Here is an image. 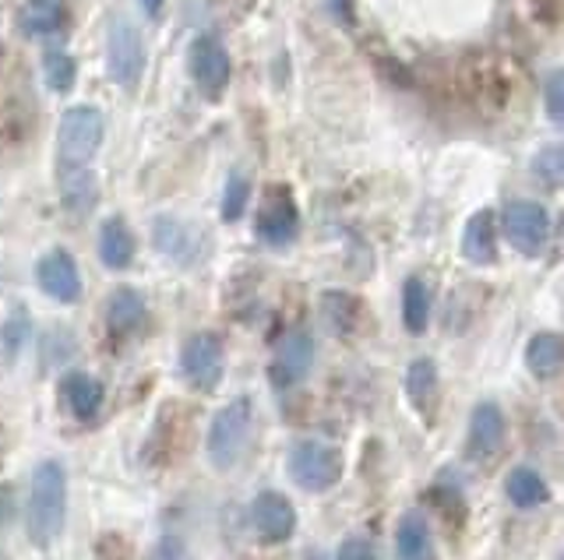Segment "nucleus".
<instances>
[{
	"label": "nucleus",
	"instance_id": "obj_1",
	"mask_svg": "<svg viewBox=\"0 0 564 560\" xmlns=\"http://www.w3.org/2000/svg\"><path fill=\"white\" fill-rule=\"evenodd\" d=\"M67 521V469L57 459H43L32 469L29 501H25V532L29 542L50 550L61 539Z\"/></svg>",
	"mask_w": 564,
	"mask_h": 560
},
{
	"label": "nucleus",
	"instance_id": "obj_2",
	"mask_svg": "<svg viewBox=\"0 0 564 560\" xmlns=\"http://www.w3.org/2000/svg\"><path fill=\"white\" fill-rule=\"evenodd\" d=\"M251 430H254V402L247 395H240L212 416L208 433H205L208 462L219 472L237 469L243 462L247 448H251Z\"/></svg>",
	"mask_w": 564,
	"mask_h": 560
},
{
	"label": "nucleus",
	"instance_id": "obj_3",
	"mask_svg": "<svg viewBox=\"0 0 564 560\" xmlns=\"http://www.w3.org/2000/svg\"><path fill=\"white\" fill-rule=\"evenodd\" d=\"M286 469H290V480L300 490H307V494H325V490H332L343 480L346 459L335 444L304 437V441H293V448L286 454Z\"/></svg>",
	"mask_w": 564,
	"mask_h": 560
},
{
	"label": "nucleus",
	"instance_id": "obj_4",
	"mask_svg": "<svg viewBox=\"0 0 564 560\" xmlns=\"http://www.w3.org/2000/svg\"><path fill=\"white\" fill-rule=\"evenodd\" d=\"M106 138L99 107H70L57 124V166H93Z\"/></svg>",
	"mask_w": 564,
	"mask_h": 560
},
{
	"label": "nucleus",
	"instance_id": "obj_5",
	"mask_svg": "<svg viewBox=\"0 0 564 560\" xmlns=\"http://www.w3.org/2000/svg\"><path fill=\"white\" fill-rule=\"evenodd\" d=\"M314 356H317V345L311 339V331H304V328L286 331V336H282L272 349L269 384L275 392H290V388H296V384H304L311 366H314Z\"/></svg>",
	"mask_w": 564,
	"mask_h": 560
},
{
	"label": "nucleus",
	"instance_id": "obj_6",
	"mask_svg": "<svg viewBox=\"0 0 564 560\" xmlns=\"http://www.w3.org/2000/svg\"><path fill=\"white\" fill-rule=\"evenodd\" d=\"M141 72H145V46H141L134 22L113 19L110 32H106V75L120 89H134Z\"/></svg>",
	"mask_w": 564,
	"mask_h": 560
},
{
	"label": "nucleus",
	"instance_id": "obj_7",
	"mask_svg": "<svg viewBox=\"0 0 564 560\" xmlns=\"http://www.w3.org/2000/svg\"><path fill=\"white\" fill-rule=\"evenodd\" d=\"M296 504L279 494V490H261V494L251 501L247 507V525H251V532L269 542V547H282V542H290L296 536Z\"/></svg>",
	"mask_w": 564,
	"mask_h": 560
},
{
	"label": "nucleus",
	"instance_id": "obj_8",
	"mask_svg": "<svg viewBox=\"0 0 564 560\" xmlns=\"http://www.w3.org/2000/svg\"><path fill=\"white\" fill-rule=\"evenodd\" d=\"M181 374L191 388L198 392H216L226 374V349L223 339L212 331H198L191 336L181 349Z\"/></svg>",
	"mask_w": 564,
	"mask_h": 560
},
{
	"label": "nucleus",
	"instance_id": "obj_9",
	"mask_svg": "<svg viewBox=\"0 0 564 560\" xmlns=\"http://www.w3.org/2000/svg\"><path fill=\"white\" fill-rule=\"evenodd\" d=\"M505 237L525 257H540L551 243V216L540 201H508L505 205Z\"/></svg>",
	"mask_w": 564,
	"mask_h": 560
},
{
	"label": "nucleus",
	"instance_id": "obj_10",
	"mask_svg": "<svg viewBox=\"0 0 564 560\" xmlns=\"http://www.w3.org/2000/svg\"><path fill=\"white\" fill-rule=\"evenodd\" d=\"M300 233V208L286 190H272L254 216V237L264 248H290Z\"/></svg>",
	"mask_w": 564,
	"mask_h": 560
},
{
	"label": "nucleus",
	"instance_id": "obj_11",
	"mask_svg": "<svg viewBox=\"0 0 564 560\" xmlns=\"http://www.w3.org/2000/svg\"><path fill=\"white\" fill-rule=\"evenodd\" d=\"M187 72H191L194 85H198L205 96H219L229 85L234 64H229V54H226V46L219 40L198 36L187 46Z\"/></svg>",
	"mask_w": 564,
	"mask_h": 560
},
{
	"label": "nucleus",
	"instance_id": "obj_12",
	"mask_svg": "<svg viewBox=\"0 0 564 560\" xmlns=\"http://www.w3.org/2000/svg\"><path fill=\"white\" fill-rule=\"evenodd\" d=\"M505 433H508V419L498 402H476L466 430V454L473 462L498 459L505 448Z\"/></svg>",
	"mask_w": 564,
	"mask_h": 560
},
{
	"label": "nucleus",
	"instance_id": "obj_13",
	"mask_svg": "<svg viewBox=\"0 0 564 560\" xmlns=\"http://www.w3.org/2000/svg\"><path fill=\"white\" fill-rule=\"evenodd\" d=\"M35 283H40V289L57 304H78L82 300L78 261L70 257L64 248H53L35 261Z\"/></svg>",
	"mask_w": 564,
	"mask_h": 560
},
{
	"label": "nucleus",
	"instance_id": "obj_14",
	"mask_svg": "<svg viewBox=\"0 0 564 560\" xmlns=\"http://www.w3.org/2000/svg\"><path fill=\"white\" fill-rule=\"evenodd\" d=\"M149 321V304L134 286H117L106 300V328L117 342L138 336Z\"/></svg>",
	"mask_w": 564,
	"mask_h": 560
},
{
	"label": "nucleus",
	"instance_id": "obj_15",
	"mask_svg": "<svg viewBox=\"0 0 564 560\" xmlns=\"http://www.w3.org/2000/svg\"><path fill=\"white\" fill-rule=\"evenodd\" d=\"M57 195L75 219L99 205V180L93 166H57Z\"/></svg>",
	"mask_w": 564,
	"mask_h": 560
},
{
	"label": "nucleus",
	"instance_id": "obj_16",
	"mask_svg": "<svg viewBox=\"0 0 564 560\" xmlns=\"http://www.w3.org/2000/svg\"><path fill=\"white\" fill-rule=\"evenodd\" d=\"M405 395H410L420 419L434 424V416L441 409V374L431 356H420L410 363V371H405Z\"/></svg>",
	"mask_w": 564,
	"mask_h": 560
},
{
	"label": "nucleus",
	"instance_id": "obj_17",
	"mask_svg": "<svg viewBox=\"0 0 564 560\" xmlns=\"http://www.w3.org/2000/svg\"><path fill=\"white\" fill-rule=\"evenodd\" d=\"M61 398L67 413L82 419V424H88V419H96L102 413V402H106V388L102 381L85 374V371H70L61 377Z\"/></svg>",
	"mask_w": 564,
	"mask_h": 560
},
{
	"label": "nucleus",
	"instance_id": "obj_18",
	"mask_svg": "<svg viewBox=\"0 0 564 560\" xmlns=\"http://www.w3.org/2000/svg\"><path fill=\"white\" fill-rule=\"evenodd\" d=\"M14 25L25 40L57 36V32L67 25V4L64 0H25L14 14Z\"/></svg>",
	"mask_w": 564,
	"mask_h": 560
},
{
	"label": "nucleus",
	"instance_id": "obj_19",
	"mask_svg": "<svg viewBox=\"0 0 564 560\" xmlns=\"http://www.w3.org/2000/svg\"><path fill=\"white\" fill-rule=\"evenodd\" d=\"M463 257L469 265H494L498 261V216L490 208L473 212L463 230Z\"/></svg>",
	"mask_w": 564,
	"mask_h": 560
},
{
	"label": "nucleus",
	"instance_id": "obj_20",
	"mask_svg": "<svg viewBox=\"0 0 564 560\" xmlns=\"http://www.w3.org/2000/svg\"><path fill=\"white\" fill-rule=\"evenodd\" d=\"M152 240H155L159 254H166L170 261H176V265H191L202 248L198 233H194L184 219H173V216H159L152 222Z\"/></svg>",
	"mask_w": 564,
	"mask_h": 560
},
{
	"label": "nucleus",
	"instance_id": "obj_21",
	"mask_svg": "<svg viewBox=\"0 0 564 560\" xmlns=\"http://www.w3.org/2000/svg\"><path fill=\"white\" fill-rule=\"evenodd\" d=\"M138 254V240L131 233V226L128 219H106L99 226V261L110 272H123V268H131V261Z\"/></svg>",
	"mask_w": 564,
	"mask_h": 560
},
{
	"label": "nucleus",
	"instance_id": "obj_22",
	"mask_svg": "<svg viewBox=\"0 0 564 560\" xmlns=\"http://www.w3.org/2000/svg\"><path fill=\"white\" fill-rule=\"evenodd\" d=\"M395 557L399 560H437L431 521L420 512H405L395 525Z\"/></svg>",
	"mask_w": 564,
	"mask_h": 560
},
{
	"label": "nucleus",
	"instance_id": "obj_23",
	"mask_svg": "<svg viewBox=\"0 0 564 560\" xmlns=\"http://www.w3.org/2000/svg\"><path fill=\"white\" fill-rule=\"evenodd\" d=\"M564 366V339L557 331H536L525 342V371L536 381H554Z\"/></svg>",
	"mask_w": 564,
	"mask_h": 560
},
{
	"label": "nucleus",
	"instance_id": "obj_24",
	"mask_svg": "<svg viewBox=\"0 0 564 560\" xmlns=\"http://www.w3.org/2000/svg\"><path fill=\"white\" fill-rule=\"evenodd\" d=\"M505 494L508 501L522 507V512H533V507L546 504L551 501V486H546V480L540 476L536 469H529V465H516L505 476Z\"/></svg>",
	"mask_w": 564,
	"mask_h": 560
},
{
	"label": "nucleus",
	"instance_id": "obj_25",
	"mask_svg": "<svg viewBox=\"0 0 564 560\" xmlns=\"http://www.w3.org/2000/svg\"><path fill=\"white\" fill-rule=\"evenodd\" d=\"M402 325L410 336H423L431 325V286L420 275H410L402 283Z\"/></svg>",
	"mask_w": 564,
	"mask_h": 560
},
{
	"label": "nucleus",
	"instance_id": "obj_26",
	"mask_svg": "<svg viewBox=\"0 0 564 560\" xmlns=\"http://www.w3.org/2000/svg\"><path fill=\"white\" fill-rule=\"evenodd\" d=\"M364 318V307L357 296L339 293V289H328L322 296V321L335 331V336H352Z\"/></svg>",
	"mask_w": 564,
	"mask_h": 560
},
{
	"label": "nucleus",
	"instance_id": "obj_27",
	"mask_svg": "<svg viewBox=\"0 0 564 560\" xmlns=\"http://www.w3.org/2000/svg\"><path fill=\"white\" fill-rule=\"evenodd\" d=\"M43 81L50 92H70L78 81V61L67 54V50H50V54L43 57Z\"/></svg>",
	"mask_w": 564,
	"mask_h": 560
},
{
	"label": "nucleus",
	"instance_id": "obj_28",
	"mask_svg": "<svg viewBox=\"0 0 564 560\" xmlns=\"http://www.w3.org/2000/svg\"><path fill=\"white\" fill-rule=\"evenodd\" d=\"M247 205H251V180L240 177V173H237V177H229V180H226V190H223V208H219L223 222H237V219H243Z\"/></svg>",
	"mask_w": 564,
	"mask_h": 560
},
{
	"label": "nucleus",
	"instance_id": "obj_29",
	"mask_svg": "<svg viewBox=\"0 0 564 560\" xmlns=\"http://www.w3.org/2000/svg\"><path fill=\"white\" fill-rule=\"evenodd\" d=\"M529 169H533V177L546 187H561V177H564V155L557 145H546L533 155V163H529Z\"/></svg>",
	"mask_w": 564,
	"mask_h": 560
},
{
	"label": "nucleus",
	"instance_id": "obj_30",
	"mask_svg": "<svg viewBox=\"0 0 564 560\" xmlns=\"http://www.w3.org/2000/svg\"><path fill=\"white\" fill-rule=\"evenodd\" d=\"M25 342H29V318H25V310L18 307L4 321V328H0V349L8 353V360H14L18 353H22Z\"/></svg>",
	"mask_w": 564,
	"mask_h": 560
},
{
	"label": "nucleus",
	"instance_id": "obj_31",
	"mask_svg": "<svg viewBox=\"0 0 564 560\" xmlns=\"http://www.w3.org/2000/svg\"><path fill=\"white\" fill-rule=\"evenodd\" d=\"M149 560H191V547L181 532L166 529L163 536L155 539V547L149 550Z\"/></svg>",
	"mask_w": 564,
	"mask_h": 560
},
{
	"label": "nucleus",
	"instance_id": "obj_32",
	"mask_svg": "<svg viewBox=\"0 0 564 560\" xmlns=\"http://www.w3.org/2000/svg\"><path fill=\"white\" fill-rule=\"evenodd\" d=\"M335 560H378V550H375V542H370L367 536H349V539L339 542Z\"/></svg>",
	"mask_w": 564,
	"mask_h": 560
},
{
	"label": "nucleus",
	"instance_id": "obj_33",
	"mask_svg": "<svg viewBox=\"0 0 564 560\" xmlns=\"http://www.w3.org/2000/svg\"><path fill=\"white\" fill-rule=\"evenodd\" d=\"M543 102H546V113H551L554 124H561V120H564V107H561V72H554L551 78H546Z\"/></svg>",
	"mask_w": 564,
	"mask_h": 560
},
{
	"label": "nucleus",
	"instance_id": "obj_34",
	"mask_svg": "<svg viewBox=\"0 0 564 560\" xmlns=\"http://www.w3.org/2000/svg\"><path fill=\"white\" fill-rule=\"evenodd\" d=\"M328 8L335 14V22L352 25V8H357V0H328Z\"/></svg>",
	"mask_w": 564,
	"mask_h": 560
},
{
	"label": "nucleus",
	"instance_id": "obj_35",
	"mask_svg": "<svg viewBox=\"0 0 564 560\" xmlns=\"http://www.w3.org/2000/svg\"><path fill=\"white\" fill-rule=\"evenodd\" d=\"M166 0H138V8L149 14V19H159V11H163Z\"/></svg>",
	"mask_w": 564,
	"mask_h": 560
}]
</instances>
